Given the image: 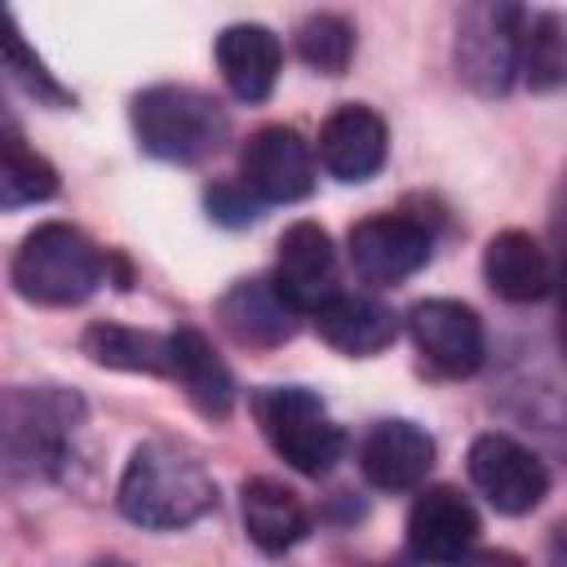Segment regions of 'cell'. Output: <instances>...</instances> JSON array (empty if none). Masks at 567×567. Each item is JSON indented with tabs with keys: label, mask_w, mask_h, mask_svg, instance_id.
<instances>
[{
	"label": "cell",
	"mask_w": 567,
	"mask_h": 567,
	"mask_svg": "<svg viewBox=\"0 0 567 567\" xmlns=\"http://www.w3.org/2000/svg\"><path fill=\"white\" fill-rule=\"evenodd\" d=\"M84 425V399L62 385L0 390V487L49 483L62 474Z\"/></svg>",
	"instance_id": "cell-1"
},
{
	"label": "cell",
	"mask_w": 567,
	"mask_h": 567,
	"mask_svg": "<svg viewBox=\"0 0 567 567\" xmlns=\"http://www.w3.org/2000/svg\"><path fill=\"white\" fill-rule=\"evenodd\" d=\"M120 514L151 532H177L217 509V483L199 452L177 439H146L120 478Z\"/></svg>",
	"instance_id": "cell-2"
},
{
	"label": "cell",
	"mask_w": 567,
	"mask_h": 567,
	"mask_svg": "<svg viewBox=\"0 0 567 567\" xmlns=\"http://www.w3.org/2000/svg\"><path fill=\"white\" fill-rule=\"evenodd\" d=\"M137 146L168 164H199L217 155L230 137L226 106L190 84H151L133 97Z\"/></svg>",
	"instance_id": "cell-3"
},
{
	"label": "cell",
	"mask_w": 567,
	"mask_h": 567,
	"mask_svg": "<svg viewBox=\"0 0 567 567\" xmlns=\"http://www.w3.org/2000/svg\"><path fill=\"white\" fill-rule=\"evenodd\" d=\"M106 270L111 257H102V248L84 230L66 221H44L22 239L9 275L18 297L31 306H80L97 292Z\"/></svg>",
	"instance_id": "cell-4"
},
{
	"label": "cell",
	"mask_w": 567,
	"mask_h": 567,
	"mask_svg": "<svg viewBox=\"0 0 567 567\" xmlns=\"http://www.w3.org/2000/svg\"><path fill=\"white\" fill-rule=\"evenodd\" d=\"M252 416L266 434V443L310 478H323L341 452H346V430L328 416L323 399L306 385H266L252 394Z\"/></svg>",
	"instance_id": "cell-5"
},
{
	"label": "cell",
	"mask_w": 567,
	"mask_h": 567,
	"mask_svg": "<svg viewBox=\"0 0 567 567\" xmlns=\"http://www.w3.org/2000/svg\"><path fill=\"white\" fill-rule=\"evenodd\" d=\"M518 4H470L456 22V75L483 93L501 97L518 75Z\"/></svg>",
	"instance_id": "cell-6"
},
{
	"label": "cell",
	"mask_w": 567,
	"mask_h": 567,
	"mask_svg": "<svg viewBox=\"0 0 567 567\" xmlns=\"http://www.w3.org/2000/svg\"><path fill=\"white\" fill-rule=\"evenodd\" d=\"M408 332L416 341L421 363L434 377H470L478 372L483 354H487V337H483V319L452 297H430L416 301L408 310Z\"/></svg>",
	"instance_id": "cell-7"
},
{
	"label": "cell",
	"mask_w": 567,
	"mask_h": 567,
	"mask_svg": "<svg viewBox=\"0 0 567 567\" xmlns=\"http://www.w3.org/2000/svg\"><path fill=\"white\" fill-rule=\"evenodd\" d=\"M430 248H434V235L425 230V221L403 217V213L363 217L350 226V239H346L354 275L377 288H390V284H403L408 275H416L430 261Z\"/></svg>",
	"instance_id": "cell-8"
},
{
	"label": "cell",
	"mask_w": 567,
	"mask_h": 567,
	"mask_svg": "<svg viewBox=\"0 0 567 567\" xmlns=\"http://www.w3.org/2000/svg\"><path fill=\"white\" fill-rule=\"evenodd\" d=\"M239 182L261 204H297L315 190V155L310 142L288 124L257 128L239 151Z\"/></svg>",
	"instance_id": "cell-9"
},
{
	"label": "cell",
	"mask_w": 567,
	"mask_h": 567,
	"mask_svg": "<svg viewBox=\"0 0 567 567\" xmlns=\"http://www.w3.org/2000/svg\"><path fill=\"white\" fill-rule=\"evenodd\" d=\"M470 478L501 514H532L549 492V470L509 434H478L470 443Z\"/></svg>",
	"instance_id": "cell-10"
},
{
	"label": "cell",
	"mask_w": 567,
	"mask_h": 567,
	"mask_svg": "<svg viewBox=\"0 0 567 567\" xmlns=\"http://www.w3.org/2000/svg\"><path fill=\"white\" fill-rule=\"evenodd\" d=\"M478 540V514L474 505L439 483V487H425L412 509H408V554L416 563H430V567H456Z\"/></svg>",
	"instance_id": "cell-11"
},
{
	"label": "cell",
	"mask_w": 567,
	"mask_h": 567,
	"mask_svg": "<svg viewBox=\"0 0 567 567\" xmlns=\"http://www.w3.org/2000/svg\"><path fill=\"white\" fill-rule=\"evenodd\" d=\"M275 288L288 297L292 310L310 315L323 306L337 288V248L319 221H292L279 235V257H275Z\"/></svg>",
	"instance_id": "cell-12"
},
{
	"label": "cell",
	"mask_w": 567,
	"mask_h": 567,
	"mask_svg": "<svg viewBox=\"0 0 567 567\" xmlns=\"http://www.w3.org/2000/svg\"><path fill=\"white\" fill-rule=\"evenodd\" d=\"M217 323L226 328L230 341L252 346V350H275L284 341L297 337L301 328V310L288 306V297L275 288L270 275H252L230 284L217 297Z\"/></svg>",
	"instance_id": "cell-13"
},
{
	"label": "cell",
	"mask_w": 567,
	"mask_h": 567,
	"mask_svg": "<svg viewBox=\"0 0 567 567\" xmlns=\"http://www.w3.org/2000/svg\"><path fill=\"white\" fill-rule=\"evenodd\" d=\"M385 146H390V128L363 102L337 106L319 128V164L337 182H368L385 164Z\"/></svg>",
	"instance_id": "cell-14"
},
{
	"label": "cell",
	"mask_w": 567,
	"mask_h": 567,
	"mask_svg": "<svg viewBox=\"0 0 567 567\" xmlns=\"http://www.w3.org/2000/svg\"><path fill=\"white\" fill-rule=\"evenodd\" d=\"M359 470L381 492H412L434 470V439L416 421H377L359 447Z\"/></svg>",
	"instance_id": "cell-15"
},
{
	"label": "cell",
	"mask_w": 567,
	"mask_h": 567,
	"mask_svg": "<svg viewBox=\"0 0 567 567\" xmlns=\"http://www.w3.org/2000/svg\"><path fill=\"white\" fill-rule=\"evenodd\" d=\"M168 381H177V390L186 394V403L208 416V421H226L235 408V377L230 368L217 359V350L208 346V337L199 328H177L168 332Z\"/></svg>",
	"instance_id": "cell-16"
},
{
	"label": "cell",
	"mask_w": 567,
	"mask_h": 567,
	"mask_svg": "<svg viewBox=\"0 0 567 567\" xmlns=\"http://www.w3.org/2000/svg\"><path fill=\"white\" fill-rule=\"evenodd\" d=\"M310 319H315V332L337 354H350V359H368L399 337V315L381 297H363V292H332L323 306L310 310Z\"/></svg>",
	"instance_id": "cell-17"
},
{
	"label": "cell",
	"mask_w": 567,
	"mask_h": 567,
	"mask_svg": "<svg viewBox=\"0 0 567 567\" xmlns=\"http://www.w3.org/2000/svg\"><path fill=\"white\" fill-rule=\"evenodd\" d=\"M279 35L261 22H230L217 35V71L239 102H266L279 80Z\"/></svg>",
	"instance_id": "cell-18"
},
{
	"label": "cell",
	"mask_w": 567,
	"mask_h": 567,
	"mask_svg": "<svg viewBox=\"0 0 567 567\" xmlns=\"http://www.w3.org/2000/svg\"><path fill=\"white\" fill-rule=\"evenodd\" d=\"M483 279L501 301L514 306H532L540 297H549L554 288V266L540 248L536 235L527 230H501L487 239L483 248Z\"/></svg>",
	"instance_id": "cell-19"
},
{
	"label": "cell",
	"mask_w": 567,
	"mask_h": 567,
	"mask_svg": "<svg viewBox=\"0 0 567 567\" xmlns=\"http://www.w3.org/2000/svg\"><path fill=\"white\" fill-rule=\"evenodd\" d=\"M244 532L261 554H284L297 540H306L310 514L292 487L275 478H248L244 483Z\"/></svg>",
	"instance_id": "cell-20"
},
{
	"label": "cell",
	"mask_w": 567,
	"mask_h": 567,
	"mask_svg": "<svg viewBox=\"0 0 567 567\" xmlns=\"http://www.w3.org/2000/svg\"><path fill=\"white\" fill-rule=\"evenodd\" d=\"M80 350L97 368L146 372V377H164L168 372V332L128 328V323H89L84 337H80Z\"/></svg>",
	"instance_id": "cell-21"
},
{
	"label": "cell",
	"mask_w": 567,
	"mask_h": 567,
	"mask_svg": "<svg viewBox=\"0 0 567 567\" xmlns=\"http://www.w3.org/2000/svg\"><path fill=\"white\" fill-rule=\"evenodd\" d=\"M58 195V168L9 124H0V213Z\"/></svg>",
	"instance_id": "cell-22"
},
{
	"label": "cell",
	"mask_w": 567,
	"mask_h": 567,
	"mask_svg": "<svg viewBox=\"0 0 567 567\" xmlns=\"http://www.w3.org/2000/svg\"><path fill=\"white\" fill-rule=\"evenodd\" d=\"M518 71L532 84V93H554L567 75V44H563V18L554 9L523 13L518 27Z\"/></svg>",
	"instance_id": "cell-23"
},
{
	"label": "cell",
	"mask_w": 567,
	"mask_h": 567,
	"mask_svg": "<svg viewBox=\"0 0 567 567\" xmlns=\"http://www.w3.org/2000/svg\"><path fill=\"white\" fill-rule=\"evenodd\" d=\"M297 53L319 75H341L354 58V27L341 13H310L297 27Z\"/></svg>",
	"instance_id": "cell-24"
},
{
	"label": "cell",
	"mask_w": 567,
	"mask_h": 567,
	"mask_svg": "<svg viewBox=\"0 0 567 567\" xmlns=\"http://www.w3.org/2000/svg\"><path fill=\"white\" fill-rule=\"evenodd\" d=\"M0 66L4 71H13L31 93H40V97H49V102H66V93L53 84V75L44 71V62L27 49V40H22V31H18V22L0 9Z\"/></svg>",
	"instance_id": "cell-25"
},
{
	"label": "cell",
	"mask_w": 567,
	"mask_h": 567,
	"mask_svg": "<svg viewBox=\"0 0 567 567\" xmlns=\"http://www.w3.org/2000/svg\"><path fill=\"white\" fill-rule=\"evenodd\" d=\"M204 204H208V217L221 226H248L261 217V199L244 182H213L204 190Z\"/></svg>",
	"instance_id": "cell-26"
},
{
	"label": "cell",
	"mask_w": 567,
	"mask_h": 567,
	"mask_svg": "<svg viewBox=\"0 0 567 567\" xmlns=\"http://www.w3.org/2000/svg\"><path fill=\"white\" fill-rule=\"evenodd\" d=\"M456 567H527V563L509 549H483V554H465Z\"/></svg>",
	"instance_id": "cell-27"
},
{
	"label": "cell",
	"mask_w": 567,
	"mask_h": 567,
	"mask_svg": "<svg viewBox=\"0 0 567 567\" xmlns=\"http://www.w3.org/2000/svg\"><path fill=\"white\" fill-rule=\"evenodd\" d=\"M93 567H128V563H93Z\"/></svg>",
	"instance_id": "cell-28"
}]
</instances>
